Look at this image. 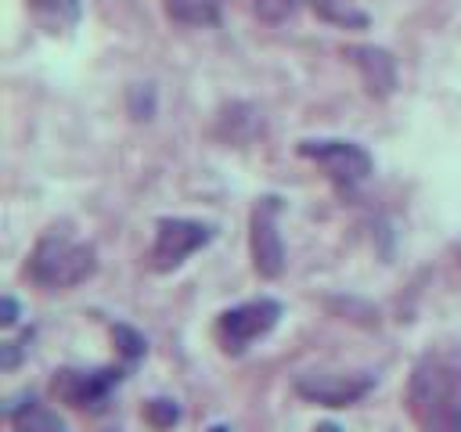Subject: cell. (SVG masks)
I'll list each match as a JSON object with an SVG mask.
<instances>
[{"label":"cell","instance_id":"cell-14","mask_svg":"<svg viewBox=\"0 0 461 432\" xmlns=\"http://www.w3.org/2000/svg\"><path fill=\"white\" fill-rule=\"evenodd\" d=\"M144 418H148V425L151 428H173L176 421H180V407H176V400H166V396H158V400H148V407H144Z\"/></svg>","mask_w":461,"mask_h":432},{"label":"cell","instance_id":"cell-13","mask_svg":"<svg viewBox=\"0 0 461 432\" xmlns=\"http://www.w3.org/2000/svg\"><path fill=\"white\" fill-rule=\"evenodd\" d=\"M310 4L324 22H335V25H346V29H364L367 25V14L353 11L349 0H310Z\"/></svg>","mask_w":461,"mask_h":432},{"label":"cell","instance_id":"cell-9","mask_svg":"<svg viewBox=\"0 0 461 432\" xmlns=\"http://www.w3.org/2000/svg\"><path fill=\"white\" fill-rule=\"evenodd\" d=\"M349 61L357 65L364 90L371 97H389L396 90V58L382 47H349Z\"/></svg>","mask_w":461,"mask_h":432},{"label":"cell","instance_id":"cell-19","mask_svg":"<svg viewBox=\"0 0 461 432\" xmlns=\"http://www.w3.org/2000/svg\"><path fill=\"white\" fill-rule=\"evenodd\" d=\"M4 367H14L18 364V342H4V356H0Z\"/></svg>","mask_w":461,"mask_h":432},{"label":"cell","instance_id":"cell-17","mask_svg":"<svg viewBox=\"0 0 461 432\" xmlns=\"http://www.w3.org/2000/svg\"><path fill=\"white\" fill-rule=\"evenodd\" d=\"M425 432H461V410L457 414H443L436 421L425 425Z\"/></svg>","mask_w":461,"mask_h":432},{"label":"cell","instance_id":"cell-12","mask_svg":"<svg viewBox=\"0 0 461 432\" xmlns=\"http://www.w3.org/2000/svg\"><path fill=\"white\" fill-rule=\"evenodd\" d=\"M11 418H14V425H18L22 432H65V425H61L47 407H40L32 396H29L22 407H11Z\"/></svg>","mask_w":461,"mask_h":432},{"label":"cell","instance_id":"cell-8","mask_svg":"<svg viewBox=\"0 0 461 432\" xmlns=\"http://www.w3.org/2000/svg\"><path fill=\"white\" fill-rule=\"evenodd\" d=\"M122 382L119 367H61L50 378V389L61 403L79 410H97L108 403L112 389Z\"/></svg>","mask_w":461,"mask_h":432},{"label":"cell","instance_id":"cell-6","mask_svg":"<svg viewBox=\"0 0 461 432\" xmlns=\"http://www.w3.org/2000/svg\"><path fill=\"white\" fill-rule=\"evenodd\" d=\"M411 410L421 425L443 418V414H457L461 410V389H457V374L450 367H443L439 360H429L414 371L411 378Z\"/></svg>","mask_w":461,"mask_h":432},{"label":"cell","instance_id":"cell-4","mask_svg":"<svg viewBox=\"0 0 461 432\" xmlns=\"http://www.w3.org/2000/svg\"><path fill=\"white\" fill-rule=\"evenodd\" d=\"M299 155L317 162L324 169V176L339 187H360L375 169L367 148H360L357 140H335V137L299 140Z\"/></svg>","mask_w":461,"mask_h":432},{"label":"cell","instance_id":"cell-7","mask_svg":"<svg viewBox=\"0 0 461 432\" xmlns=\"http://www.w3.org/2000/svg\"><path fill=\"white\" fill-rule=\"evenodd\" d=\"M375 389V374L360 371V374H342V371H310L295 378V396L328 410H342L360 403L367 392Z\"/></svg>","mask_w":461,"mask_h":432},{"label":"cell","instance_id":"cell-5","mask_svg":"<svg viewBox=\"0 0 461 432\" xmlns=\"http://www.w3.org/2000/svg\"><path fill=\"white\" fill-rule=\"evenodd\" d=\"M277 216H281V198L277 194H263L252 205V216H249L252 270L267 281L285 274V241H281V230H277Z\"/></svg>","mask_w":461,"mask_h":432},{"label":"cell","instance_id":"cell-15","mask_svg":"<svg viewBox=\"0 0 461 432\" xmlns=\"http://www.w3.org/2000/svg\"><path fill=\"white\" fill-rule=\"evenodd\" d=\"M112 338H115V346H119V353H122L126 360H140L144 349H148L144 335H137V331L126 328V324H115V328H112Z\"/></svg>","mask_w":461,"mask_h":432},{"label":"cell","instance_id":"cell-1","mask_svg":"<svg viewBox=\"0 0 461 432\" xmlns=\"http://www.w3.org/2000/svg\"><path fill=\"white\" fill-rule=\"evenodd\" d=\"M94 270H97V248L76 238L72 230H58V227L36 241L25 263L29 281L47 292H68L86 277H94Z\"/></svg>","mask_w":461,"mask_h":432},{"label":"cell","instance_id":"cell-20","mask_svg":"<svg viewBox=\"0 0 461 432\" xmlns=\"http://www.w3.org/2000/svg\"><path fill=\"white\" fill-rule=\"evenodd\" d=\"M317 432H342L339 425H331V421H324V425H317Z\"/></svg>","mask_w":461,"mask_h":432},{"label":"cell","instance_id":"cell-18","mask_svg":"<svg viewBox=\"0 0 461 432\" xmlns=\"http://www.w3.org/2000/svg\"><path fill=\"white\" fill-rule=\"evenodd\" d=\"M0 324H4V328H14V324H18V302H14L11 295L0 299Z\"/></svg>","mask_w":461,"mask_h":432},{"label":"cell","instance_id":"cell-16","mask_svg":"<svg viewBox=\"0 0 461 432\" xmlns=\"http://www.w3.org/2000/svg\"><path fill=\"white\" fill-rule=\"evenodd\" d=\"M295 4L299 0H252V11L263 18V22H270V25H277V22H285V18H292V11H295Z\"/></svg>","mask_w":461,"mask_h":432},{"label":"cell","instance_id":"cell-11","mask_svg":"<svg viewBox=\"0 0 461 432\" xmlns=\"http://www.w3.org/2000/svg\"><path fill=\"white\" fill-rule=\"evenodd\" d=\"M166 11L180 25H216L220 18L216 0H166Z\"/></svg>","mask_w":461,"mask_h":432},{"label":"cell","instance_id":"cell-2","mask_svg":"<svg viewBox=\"0 0 461 432\" xmlns=\"http://www.w3.org/2000/svg\"><path fill=\"white\" fill-rule=\"evenodd\" d=\"M277 320H281V302L263 295V299H249V302L223 310L212 324V335L227 356H241L252 342L267 338L277 328Z\"/></svg>","mask_w":461,"mask_h":432},{"label":"cell","instance_id":"cell-10","mask_svg":"<svg viewBox=\"0 0 461 432\" xmlns=\"http://www.w3.org/2000/svg\"><path fill=\"white\" fill-rule=\"evenodd\" d=\"M47 32H68L79 22V0H25Z\"/></svg>","mask_w":461,"mask_h":432},{"label":"cell","instance_id":"cell-3","mask_svg":"<svg viewBox=\"0 0 461 432\" xmlns=\"http://www.w3.org/2000/svg\"><path fill=\"white\" fill-rule=\"evenodd\" d=\"M209 241H212V223L187 220V216H162L155 223V241H151V252H148V266L155 274H169L180 263H187V256L205 248Z\"/></svg>","mask_w":461,"mask_h":432}]
</instances>
